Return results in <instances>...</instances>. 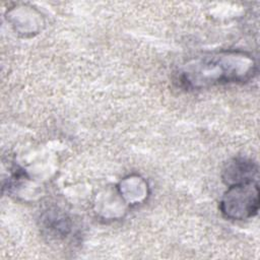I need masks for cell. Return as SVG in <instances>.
<instances>
[{
  "instance_id": "1",
  "label": "cell",
  "mask_w": 260,
  "mask_h": 260,
  "mask_svg": "<svg viewBox=\"0 0 260 260\" xmlns=\"http://www.w3.org/2000/svg\"><path fill=\"white\" fill-rule=\"evenodd\" d=\"M259 208V188L255 181L229 187L221 201V210L235 219H246L255 215Z\"/></svg>"
},
{
  "instance_id": "2",
  "label": "cell",
  "mask_w": 260,
  "mask_h": 260,
  "mask_svg": "<svg viewBox=\"0 0 260 260\" xmlns=\"http://www.w3.org/2000/svg\"><path fill=\"white\" fill-rule=\"evenodd\" d=\"M257 176V166L250 159L235 158L224 169L223 180L230 186L254 181Z\"/></svg>"
}]
</instances>
